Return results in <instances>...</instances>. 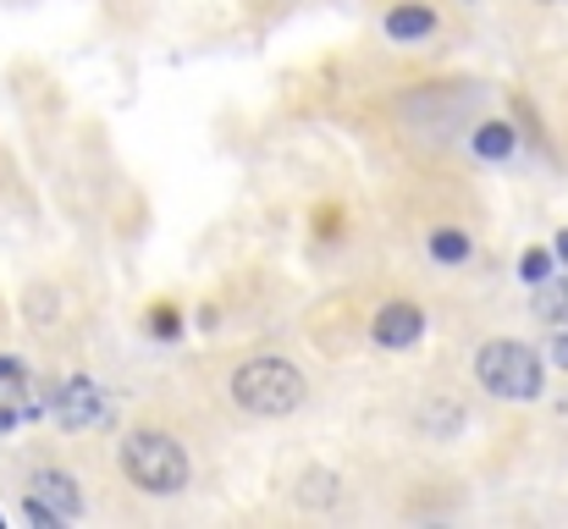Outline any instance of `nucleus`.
Returning <instances> with one entry per match:
<instances>
[{
	"label": "nucleus",
	"instance_id": "17",
	"mask_svg": "<svg viewBox=\"0 0 568 529\" xmlns=\"http://www.w3.org/2000/svg\"><path fill=\"white\" fill-rule=\"evenodd\" d=\"M11 425H17V414H11V408L0 403V430H11Z\"/></svg>",
	"mask_w": 568,
	"mask_h": 529
},
{
	"label": "nucleus",
	"instance_id": "8",
	"mask_svg": "<svg viewBox=\"0 0 568 529\" xmlns=\"http://www.w3.org/2000/svg\"><path fill=\"white\" fill-rule=\"evenodd\" d=\"M475 155L480 161H508L514 155V128L508 122H480L475 128Z\"/></svg>",
	"mask_w": 568,
	"mask_h": 529
},
{
	"label": "nucleus",
	"instance_id": "12",
	"mask_svg": "<svg viewBox=\"0 0 568 529\" xmlns=\"http://www.w3.org/2000/svg\"><path fill=\"white\" fill-rule=\"evenodd\" d=\"M22 386H28V375H22V364H11V358H0V403H11V397H22Z\"/></svg>",
	"mask_w": 568,
	"mask_h": 529
},
{
	"label": "nucleus",
	"instance_id": "6",
	"mask_svg": "<svg viewBox=\"0 0 568 529\" xmlns=\"http://www.w3.org/2000/svg\"><path fill=\"white\" fill-rule=\"evenodd\" d=\"M33 491H39L61 519H78V513H83V491H78V480H72L67 469H44V475L33 480Z\"/></svg>",
	"mask_w": 568,
	"mask_h": 529
},
{
	"label": "nucleus",
	"instance_id": "14",
	"mask_svg": "<svg viewBox=\"0 0 568 529\" xmlns=\"http://www.w3.org/2000/svg\"><path fill=\"white\" fill-rule=\"evenodd\" d=\"M150 332H155V337H178V332H183V309L161 304V309L150 315Z\"/></svg>",
	"mask_w": 568,
	"mask_h": 529
},
{
	"label": "nucleus",
	"instance_id": "4",
	"mask_svg": "<svg viewBox=\"0 0 568 529\" xmlns=\"http://www.w3.org/2000/svg\"><path fill=\"white\" fill-rule=\"evenodd\" d=\"M50 414H55L67 430H83V425H100V419H105V397H100V386H94L89 375H72V380H61V391L50 397Z\"/></svg>",
	"mask_w": 568,
	"mask_h": 529
},
{
	"label": "nucleus",
	"instance_id": "9",
	"mask_svg": "<svg viewBox=\"0 0 568 529\" xmlns=\"http://www.w3.org/2000/svg\"><path fill=\"white\" fill-rule=\"evenodd\" d=\"M430 254H436L442 265H464V260H469V237H464V232H436V237H430Z\"/></svg>",
	"mask_w": 568,
	"mask_h": 529
},
{
	"label": "nucleus",
	"instance_id": "2",
	"mask_svg": "<svg viewBox=\"0 0 568 529\" xmlns=\"http://www.w3.org/2000/svg\"><path fill=\"white\" fill-rule=\"evenodd\" d=\"M116 458H122V475H128L139 491H150V497H172V491H183L189 475H193L183 441L166 436V430H133V436L122 441Z\"/></svg>",
	"mask_w": 568,
	"mask_h": 529
},
{
	"label": "nucleus",
	"instance_id": "3",
	"mask_svg": "<svg viewBox=\"0 0 568 529\" xmlns=\"http://www.w3.org/2000/svg\"><path fill=\"white\" fill-rule=\"evenodd\" d=\"M475 380L491 397H503V403H536L547 369H541V353L530 348V343L497 337V343H486V348L475 353Z\"/></svg>",
	"mask_w": 568,
	"mask_h": 529
},
{
	"label": "nucleus",
	"instance_id": "13",
	"mask_svg": "<svg viewBox=\"0 0 568 529\" xmlns=\"http://www.w3.org/2000/svg\"><path fill=\"white\" fill-rule=\"evenodd\" d=\"M22 519H28V525H39V529H61V525H67V519H61V513H55L44 497H33V502L22 508Z\"/></svg>",
	"mask_w": 568,
	"mask_h": 529
},
{
	"label": "nucleus",
	"instance_id": "1",
	"mask_svg": "<svg viewBox=\"0 0 568 529\" xmlns=\"http://www.w3.org/2000/svg\"><path fill=\"white\" fill-rule=\"evenodd\" d=\"M304 397H310V386L287 358H248L232 375V403L254 419H287L304 408Z\"/></svg>",
	"mask_w": 568,
	"mask_h": 529
},
{
	"label": "nucleus",
	"instance_id": "7",
	"mask_svg": "<svg viewBox=\"0 0 568 529\" xmlns=\"http://www.w3.org/2000/svg\"><path fill=\"white\" fill-rule=\"evenodd\" d=\"M386 33H392L397 44H414V39L436 33V11H425V6H397V11H386Z\"/></svg>",
	"mask_w": 568,
	"mask_h": 529
},
{
	"label": "nucleus",
	"instance_id": "18",
	"mask_svg": "<svg viewBox=\"0 0 568 529\" xmlns=\"http://www.w3.org/2000/svg\"><path fill=\"white\" fill-rule=\"evenodd\" d=\"M541 6H568V0H541Z\"/></svg>",
	"mask_w": 568,
	"mask_h": 529
},
{
	"label": "nucleus",
	"instance_id": "10",
	"mask_svg": "<svg viewBox=\"0 0 568 529\" xmlns=\"http://www.w3.org/2000/svg\"><path fill=\"white\" fill-rule=\"evenodd\" d=\"M552 260H558L552 248H525V254H519V276H525L530 287H541V282L552 276Z\"/></svg>",
	"mask_w": 568,
	"mask_h": 529
},
{
	"label": "nucleus",
	"instance_id": "15",
	"mask_svg": "<svg viewBox=\"0 0 568 529\" xmlns=\"http://www.w3.org/2000/svg\"><path fill=\"white\" fill-rule=\"evenodd\" d=\"M552 364H558V369H568V326L552 337Z\"/></svg>",
	"mask_w": 568,
	"mask_h": 529
},
{
	"label": "nucleus",
	"instance_id": "16",
	"mask_svg": "<svg viewBox=\"0 0 568 529\" xmlns=\"http://www.w3.org/2000/svg\"><path fill=\"white\" fill-rule=\"evenodd\" d=\"M552 254H558V260H564V265H568V226H564V232H558V243H552Z\"/></svg>",
	"mask_w": 568,
	"mask_h": 529
},
{
	"label": "nucleus",
	"instance_id": "11",
	"mask_svg": "<svg viewBox=\"0 0 568 529\" xmlns=\"http://www.w3.org/2000/svg\"><path fill=\"white\" fill-rule=\"evenodd\" d=\"M332 497H337V480H332V475H326V469H321V475H315V469H310V475H304V491H298V502H304V508H315V502H321V508H326V502H332Z\"/></svg>",
	"mask_w": 568,
	"mask_h": 529
},
{
	"label": "nucleus",
	"instance_id": "5",
	"mask_svg": "<svg viewBox=\"0 0 568 529\" xmlns=\"http://www.w3.org/2000/svg\"><path fill=\"white\" fill-rule=\"evenodd\" d=\"M419 332H425L419 304H386V309H376V326H371V337L381 348H414Z\"/></svg>",
	"mask_w": 568,
	"mask_h": 529
}]
</instances>
